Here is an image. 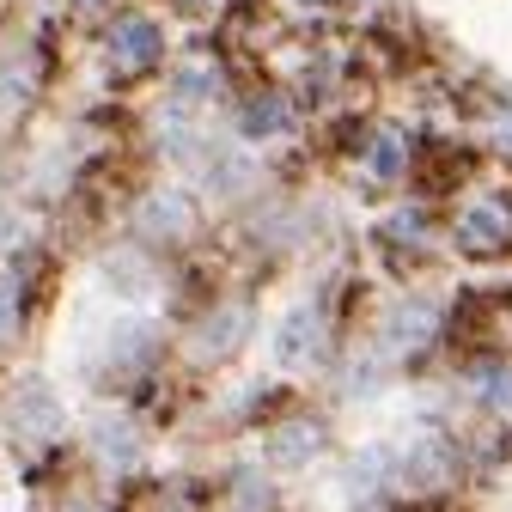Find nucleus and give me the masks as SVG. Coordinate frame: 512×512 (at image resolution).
Listing matches in <instances>:
<instances>
[{
  "mask_svg": "<svg viewBox=\"0 0 512 512\" xmlns=\"http://www.w3.org/2000/svg\"><path fill=\"white\" fill-rule=\"evenodd\" d=\"M159 49H165V37H159V25H147V19H122V25L110 31V61H116V68H128V74L153 68Z\"/></svg>",
  "mask_w": 512,
  "mask_h": 512,
  "instance_id": "2",
  "label": "nucleus"
},
{
  "mask_svg": "<svg viewBox=\"0 0 512 512\" xmlns=\"http://www.w3.org/2000/svg\"><path fill=\"white\" fill-rule=\"evenodd\" d=\"M458 244L470 256H494L512 244V202L506 196H476L464 214H458Z\"/></svg>",
  "mask_w": 512,
  "mask_h": 512,
  "instance_id": "1",
  "label": "nucleus"
},
{
  "mask_svg": "<svg viewBox=\"0 0 512 512\" xmlns=\"http://www.w3.org/2000/svg\"><path fill=\"white\" fill-rule=\"evenodd\" d=\"M13 324H19V281L0 275V330H13Z\"/></svg>",
  "mask_w": 512,
  "mask_h": 512,
  "instance_id": "4",
  "label": "nucleus"
},
{
  "mask_svg": "<svg viewBox=\"0 0 512 512\" xmlns=\"http://www.w3.org/2000/svg\"><path fill=\"white\" fill-rule=\"evenodd\" d=\"M141 226L153 232V238H165V244H177V238H189V226H196V214H189V202L177 196V189H171V196H153L147 202V214H141Z\"/></svg>",
  "mask_w": 512,
  "mask_h": 512,
  "instance_id": "3",
  "label": "nucleus"
}]
</instances>
